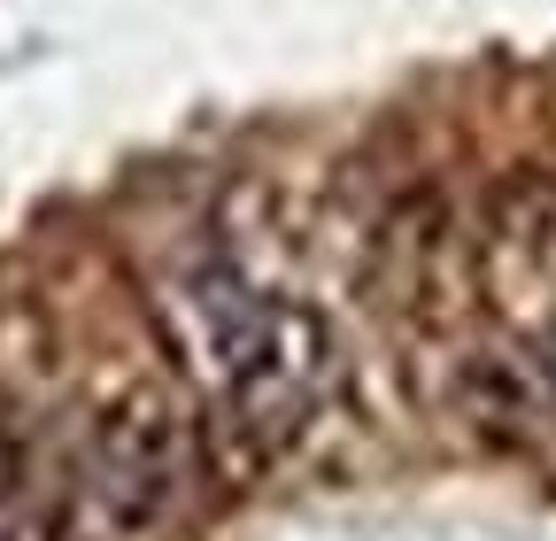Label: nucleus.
Returning a JSON list of instances; mask_svg holds the SVG:
<instances>
[{"label": "nucleus", "mask_w": 556, "mask_h": 541, "mask_svg": "<svg viewBox=\"0 0 556 541\" xmlns=\"http://www.w3.org/2000/svg\"><path fill=\"white\" fill-rule=\"evenodd\" d=\"M163 332L255 456H287L340 387L332 325L225 248H193L163 279Z\"/></svg>", "instance_id": "nucleus-1"}, {"label": "nucleus", "mask_w": 556, "mask_h": 541, "mask_svg": "<svg viewBox=\"0 0 556 541\" xmlns=\"http://www.w3.org/2000/svg\"><path fill=\"white\" fill-rule=\"evenodd\" d=\"M193 464H201V449H193L178 394L155 379H131L124 394H109L93 411L78 480L54 503L78 541H148L186 511Z\"/></svg>", "instance_id": "nucleus-2"}, {"label": "nucleus", "mask_w": 556, "mask_h": 541, "mask_svg": "<svg viewBox=\"0 0 556 541\" xmlns=\"http://www.w3.org/2000/svg\"><path fill=\"white\" fill-rule=\"evenodd\" d=\"M479 263L495 287H556V178L548 171H518L486 201V232H479Z\"/></svg>", "instance_id": "nucleus-3"}, {"label": "nucleus", "mask_w": 556, "mask_h": 541, "mask_svg": "<svg viewBox=\"0 0 556 541\" xmlns=\"http://www.w3.org/2000/svg\"><path fill=\"white\" fill-rule=\"evenodd\" d=\"M518 364H526V379H533V394L556 411V310L526 332V349H518Z\"/></svg>", "instance_id": "nucleus-4"}, {"label": "nucleus", "mask_w": 556, "mask_h": 541, "mask_svg": "<svg viewBox=\"0 0 556 541\" xmlns=\"http://www.w3.org/2000/svg\"><path fill=\"white\" fill-rule=\"evenodd\" d=\"M0 541H78V533H70L62 503H47V511H24V518H0Z\"/></svg>", "instance_id": "nucleus-5"}]
</instances>
